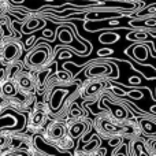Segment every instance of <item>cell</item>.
Returning <instances> with one entry per match:
<instances>
[{"label":"cell","instance_id":"6da1fadb","mask_svg":"<svg viewBox=\"0 0 156 156\" xmlns=\"http://www.w3.org/2000/svg\"><path fill=\"white\" fill-rule=\"evenodd\" d=\"M34 143H36V145H37V148L40 149V151L45 152V154H48V155L65 156V154H66V152H58L56 149L54 148V147H51V145H48V144H45L40 137H36V138H34Z\"/></svg>","mask_w":156,"mask_h":156},{"label":"cell","instance_id":"7a4b0ae2","mask_svg":"<svg viewBox=\"0 0 156 156\" xmlns=\"http://www.w3.org/2000/svg\"><path fill=\"white\" fill-rule=\"evenodd\" d=\"M63 96H65V92H62V90H56L54 93V96H52V99H51V108L54 111H56L58 108H59Z\"/></svg>","mask_w":156,"mask_h":156},{"label":"cell","instance_id":"3957f363","mask_svg":"<svg viewBox=\"0 0 156 156\" xmlns=\"http://www.w3.org/2000/svg\"><path fill=\"white\" fill-rule=\"evenodd\" d=\"M16 54H18V47H16V45H14V44H10V45L5 47V49H4L5 59H8V60L14 59V58L16 56Z\"/></svg>","mask_w":156,"mask_h":156},{"label":"cell","instance_id":"277c9868","mask_svg":"<svg viewBox=\"0 0 156 156\" xmlns=\"http://www.w3.org/2000/svg\"><path fill=\"white\" fill-rule=\"evenodd\" d=\"M45 58H47V52L44 51V49H40V51H37L30 58V62H32L33 65H38V63H43L44 60H45Z\"/></svg>","mask_w":156,"mask_h":156},{"label":"cell","instance_id":"5b68a950","mask_svg":"<svg viewBox=\"0 0 156 156\" xmlns=\"http://www.w3.org/2000/svg\"><path fill=\"white\" fill-rule=\"evenodd\" d=\"M63 134H65V127L60 126V125H55V126H52L51 130H49V136H51L52 138H60Z\"/></svg>","mask_w":156,"mask_h":156},{"label":"cell","instance_id":"8992f818","mask_svg":"<svg viewBox=\"0 0 156 156\" xmlns=\"http://www.w3.org/2000/svg\"><path fill=\"white\" fill-rule=\"evenodd\" d=\"M85 125L83 123H76V125H73L71 126V129H70V134H71V137H78L80 134H82L83 133V130H85Z\"/></svg>","mask_w":156,"mask_h":156},{"label":"cell","instance_id":"52a82bcc","mask_svg":"<svg viewBox=\"0 0 156 156\" xmlns=\"http://www.w3.org/2000/svg\"><path fill=\"white\" fill-rule=\"evenodd\" d=\"M141 126H143V129L145 130L148 134H155V133H156V125L154 123V122L141 121Z\"/></svg>","mask_w":156,"mask_h":156},{"label":"cell","instance_id":"ba28073f","mask_svg":"<svg viewBox=\"0 0 156 156\" xmlns=\"http://www.w3.org/2000/svg\"><path fill=\"white\" fill-rule=\"evenodd\" d=\"M15 125V119L12 116H4L0 119V129L2 127H12Z\"/></svg>","mask_w":156,"mask_h":156},{"label":"cell","instance_id":"9c48e42d","mask_svg":"<svg viewBox=\"0 0 156 156\" xmlns=\"http://www.w3.org/2000/svg\"><path fill=\"white\" fill-rule=\"evenodd\" d=\"M59 38H60V41H63V43H71V40H73V34H71L67 29H62L60 30Z\"/></svg>","mask_w":156,"mask_h":156},{"label":"cell","instance_id":"30bf717a","mask_svg":"<svg viewBox=\"0 0 156 156\" xmlns=\"http://www.w3.org/2000/svg\"><path fill=\"white\" fill-rule=\"evenodd\" d=\"M105 71H108V69L105 66H97V67H92L88 71L89 76H99V74H104Z\"/></svg>","mask_w":156,"mask_h":156},{"label":"cell","instance_id":"8fae6325","mask_svg":"<svg viewBox=\"0 0 156 156\" xmlns=\"http://www.w3.org/2000/svg\"><path fill=\"white\" fill-rule=\"evenodd\" d=\"M3 93H4L5 96H12V94L15 93V88H14L12 83L5 82L4 85H3Z\"/></svg>","mask_w":156,"mask_h":156},{"label":"cell","instance_id":"7c38bea8","mask_svg":"<svg viewBox=\"0 0 156 156\" xmlns=\"http://www.w3.org/2000/svg\"><path fill=\"white\" fill-rule=\"evenodd\" d=\"M118 38L119 37L116 34H103L101 37H100V41H101V43H115Z\"/></svg>","mask_w":156,"mask_h":156},{"label":"cell","instance_id":"4fadbf2b","mask_svg":"<svg viewBox=\"0 0 156 156\" xmlns=\"http://www.w3.org/2000/svg\"><path fill=\"white\" fill-rule=\"evenodd\" d=\"M134 149H136V154H137V156H148V154L144 151L143 144H141V143H136L134 144Z\"/></svg>","mask_w":156,"mask_h":156},{"label":"cell","instance_id":"5bb4252c","mask_svg":"<svg viewBox=\"0 0 156 156\" xmlns=\"http://www.w3.org/2000/svg\"><path fill=\"white\" fill-rule=\"evenodd\" d=\"M43 119H44V114L43 112H37L34 115V118H33V123H34V125H40L41 122H43Z\"/></svg>","mask_w":156,"mask_h":156},{"label":"cell","instance_id":"9a60e30c","mask_svg":"<svg viewBox=\"0 0 156 156\" xmlns=\"http://www.w3.org/2000/svg\"><path fill=\"white\" fill-rule=\"evenodd\" d=\"M97 145H99V138H93V141H92V143L89 144L88 147H85L83 149H85V151H92V149L96 148Z\"/></svg>","mask_w":156,"mask_h":156},{"label":"cell","instance_id":"2e32d148","mask_svg":"<svg viewBox=\"0 0 156 156\" xmlns=\"http://www.w3.org/2000/svg\"><path fill=\"white\" fill-rule=\"evenodd\" d=\"M119 143H121V140H119V138H114V140L110 141V145H111V147H116Z\"/></svg>","mask_w":156,"mask_h":156},{"label":"cell","instance_id":"e0dca14e","mask_svg":"<svg viewBox=\"0 0 156 156\" xmlns=\"http://www.w3.org/2000/svg\"><path fill=\"white\" fill-rule=\"evenodd\" d=\"M100 88V83H93V86H92L90 89H89V93H92V92H94V90H97V89Z\"/></svg>","mask_w":156,"mask_h":156},{"label":"cell","instance_id":"ac0fdd59","mask_svg":"<svg viewBox=\"0 0 156 156\" xmlns=\"http://www.w3.org/2000/svg\"><path fill=\"white\" fill-rule=\"evenodd\" d=\"M71 115L80 116V115H81V111H80V110H77V108H73V110H71Z\"/></svg>","mask_w":156,"mask_h":156},{"label":"cell","instance_id":"d6986e66","mask_svg":"<svg viewBox=\"0 0 156 156\" xmlns=\"http://www.w3.org/2000/svg\"><path fill=\"white\" fill-rule=\"evenodd\" d=\"M22 86H23V88H29L30 86V82L27 80H22Z\"/></svg>","mask_w":156,"mask_h":156},{"label":"cell","instance_id":"ffe728a7","mask_svg":"<svg viewBox=\"0 0 156 156\" xmlns=\"http://www.w3.org/2000/svg\"><path fill=\"white\" fill-rule=\"evenodd\" d=\"M59 78H62V80H67L69 76H67L66 73H60V74H59Z\"/></svg>","mask_w":156,"mask_h":156},{"label":"cell","instance_id":"44dd1931","mask_svg":"<svg viewBox=\"0 0 156 156\" xmlns=\"http://www.w3.org/2000/svg\"><path fill=\"white\" fill-rule=\"evenodd\" d=\"M130 82L132 83H138L140 82V80H138V78H130Z\"/></svg>","mask_w":156,"mask_h":156},{"label":"cell","instance_id":"7402d4cb","mask_svg":"<svg viewBox=\"0 0 156 156\" xmlns=\"http://www.w3.org/2000/svg\"><path fill=\"white\" fill-rule=\"evenodd\" d=\"M7 156H23L22 154H10V155H7Z\"/></svg>","mask_w":156,"mask_h":156},{"label":"cell","instance_id":"603a6c76","mask_svg":"<svg viewBox=\"0 0 156 156\" xmlns=\"http://www.w3.org/2000/svg\"><path fill=\"white\" fill-rule=\"evenodd\" d=\"M5 143V140H4V138H3V137H0V145H3V144H4Z\"/></svg>","mask_w":156,"mask_h":156},{"label":"cell","instance_id":"cb8c5ba5","mask_svg":"<svg viewBox=\"0 0 156 156\" xmlns=\"http://www.w3.org/2000/svg\"><path fill=\"white\" fill-rule=\"evenodd\" d=\"M116 156H125V155H122V154H119V155H116Z\"/></svg>","mask_w":156,"mask_h":156},{"label":"cell","instance_id":"d4e9b609","mask_svg":"<svg viewBox=\"0 0 156 156\" xmlns=\"http://www.w3.org/2000/svg\"><path fill=\"white\" fill-rule=\"evenodd\" d=\"M155 151H156V148H155Z\"/></svg>","mask_w":156,"mask_h":156}]
</instances>
